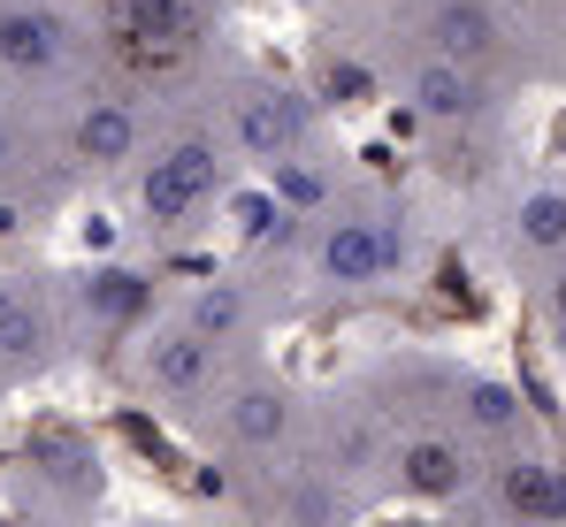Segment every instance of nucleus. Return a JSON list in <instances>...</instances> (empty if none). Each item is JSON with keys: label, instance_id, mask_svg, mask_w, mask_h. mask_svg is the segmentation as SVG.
Here are the masks:
<instances>
[{"label": "nucleus", "instance_id": "nucleus-1", "mask_svg": "<svg viewBox=\"0 0 566 527\" xmlns=\"http://www.w3.org/2000/svg\"><path fill=\"white\" fill-rule=\"evenodd\" d=\"M207 191H214V146L185 138L177 154H161V161L146 169V183H138V207H146V222L177 230V222H191V214H199V199H207Z\"/></svg>", "mask_w": 566, "mask_h": 527}, {"label": "nucleus", "instance_id": "nucleus-2", "mask_svg": "<svg viewBox=\"0 0 566 527\" xmlns=\"http://www.w3.org/2000/svg\"><path fill=\"white\" fill-rule=\"evenodd\" d=\"M398 253H406L398 230H382V222H337L322 238V275L329 283H376L382 267H398Z\"/></svg>", "mask_w": 566, "mask_h": 527}, {"label": "nucleus", "instance_id": "nucleus-3", "mask_svg": "<svg viewBox=\"0 0 566 527\" xmlns=\"http://www.w3.org/2000/svg\"><path fill=\"white\" fill-rule=\"evenodd\" d=\"M238 138H245L261 161H283V154H298V138H306V107H298L291 92H253V99H238Z\"/></svg>", "mask_w": 566, "mask_h": 527}, {"label": "nucleus", "instance_id": "nucleus-4", "mask_svg": "<svg viewBox=\"0 0 566 527\" xmlns=\"http://www.w3.org/2000/svg\"><path fill=\"white\" fill-rule=\"evenodd\" d=\"M0 62L8 70H54L62 62V15L54 8H8L0 15Z\"/></svg>", "mask_w": 566, "mask_h": 527}, {"label": "nucleus", "instance_id": "nucleus-5", "mask_svg": "<svg viewBox=\"0 0 566 527\" xmlns=\"http://www.w3.org/2000/svg\"><path fill=\"white\" fill-rule=\"evenodd\" d=\"M413 107H421L429 123H468L474 107H482V92H474V77L444 54V62H421V70H413Z\"/></svg>", "mask_w": 566, "mask_h": 527}, {"label": "nucleus", "instance_id": "nucleus-6", "mask_svg": "<svg viewBox=\"0 0 566 527\" xmlns=\"http://www.w3.org/2000/svg\"><path fill=\"white\" fill-rule=\"evenodd\" d=\"M398 482L413 489V497H460V482H468V459H460V443H406L398 451Z\"/></svg>", "mask_w": 566, "mask_h": 527}, {"label": "nucleus", "instance_id": "nucleus-7", "mask_svg": "<svg viewBox=\"0 0 566 527\" xmlns=\"http://www.w3.org/2000/svg\"><path fill=\"white\" fill-rule=\"evenodd\" d=\"M130 146H138V115H130L123 99H93V107L77 115V154H85L93 169L130 161Z\"/></svg>", "mask_w": 566, "mask_h": 527}, {"label": "nucleus", "instance_id": "nucleus-8", "mask_svg": "<svg viewBox=\"0 0 566 527\" xmlns=\"http://www.w3.org/2000/svg\"><path fill=\"white\" fill-rule=\"evenodd\" d=\"M146 375H154L161 390H199V382L214 375V345H207L199 329H177V337H161V345L146 351Z\"/></svg>", "mask_w": 566, "mask_h": 527}, {"label": "nucleus", "instance_id": "nucleus-9", "mask_svg": "<svg viewBox=\"0 0 566 527\" xmlns=\"http://www.w3.org/2000/svg\"><path fill=\"white\" fill-rule=\"evenodd\" d=\"M283 429H291V398H283V390L253 382V390L230 398V436H238V443H276Z\"/></svg>", "mask_w": 566, "mask_h": 527}, {"label": "nucleus", "instance_id": "nucleus-10", "mask_svg": "<svg viewBox=\"0 0 566 527\" xmlns=\"http://www.w3.org/2000/svg\"><path fill=\"white\" fill-rule=\"evenodd\" d=\"M490 15H482V0H444L437 8V46L452 54V62H482L490 54Z\"/></svg>", "mask_w": 566, "mask_h": 527}, {"label": "nucleus", "instance_id": "nucleus-11", "mask_svg": "<svg viewBox=\"0 0 566 527\" xmlns=\"http://www.w3.org/2000/svg\"><path fill=\"white\" fill-rule=\"evenodd\" d=\"M130 39L191 46L199 39V0H130Z\"/></svg>", "mask_w": 566, "mask_h": 527}, {"label": "nucleus", "instance_id": "nucleus-12", "mask_svg": "<svg viewBox=\"0 0 566 527\" xmlns=\"http://www.w3.org/2000/svg\"><path fill=\"white\" fill-rule=\"evenodd\" d=\"M497 497H505L513 513H528V520H552V513H559V474H552V466H505V474H497Z\"/></svg>", "mask_w": 566, "mask_h": 527}, {"label": "nucleus", "instance_id": "nucleus-13", "mask_svg": "<svg viewBox=\"0 0 566 527\" xmlns=\"http://www.w3.org/2000/svg\"><path fill=\"white\" fill-rule=\"evenodd\" d=\"M513 230H521V245H536V253H566V191H528L521 214H513Z\"/></svg>", "mask_w": 566, "mask_h": 527}, {"label": "nucleus", "instance_id": "nucleus-14", "mask_svg": "<svg viewBox=\"0 0 566 527\" xmlns=\"http://www.w3.org/2000/svg\"><path fill=\"white\" fill-rule=\"evenodd\" d=\"M39 345H46L39 306H31L23 291H8V283H0V359H39Z\"/></svg>", "mask_w": 566, "mask_h": 527}, {"label": "nucleus", "instance_id": "nucleus-15", "mask_svg": "<svg viewBox=\"0 0 566 527\" xmlns=\"http://www.w3.org/2000/svg\"><path fill=\"white\" fill-rule=\"evenodd\" d=\"M468 421H474V429H490V436L521 429V398H513V382H497V375H474V382H468Z\"/></svg>", "mask_w": 566, "mask_h": 527}, {"label": "nucleus", "instance_id": "nucleus-16", "mask_svg": "<svg viewBox=\"0 0 566 527\" xmlns=\"http://www.w3.org/2000/svg\"><path fill=\"white\" fill-rule=\"evenodd\" d=\"M191 329H199L207 345H222L230 329H245V298H238L230 283H214V291H199V298H191Z\"/></svg>", "mask_w": 566, "mask_h": 527}, {"label": "nucleus", "instance_id": "nucleus-17", "mask_svg": "<svg viewBox=\"0 0 566 527\" xmlns=\"http://www.w3.org/2000/svg\"><path fill=\"white\" fill-rule=\"evenodd\" d=\"M85 298H93L99 322H130V314L146 306V283H138L130 267H107V275H93V291H85Z\"/></svg>", "mask_w": 566, "mask_h": 527}, {"label": "nucleus", "instance_id": "nucleus-18", "mask_svg": "<svg viewBox=\"0 0 566 527\" xmlns=\"http://www.w3.org/2000/svg\"><path fill=\"white\" fill-rule=\"evenodd\" d=\"M552 322H559V329H566V267H559V275H552Z\"/></svg>", "mask_w": 566, "mask_h": 527}, {"label": "nucleus", "instance_id": "nucleus-19", "mask_svg": "<svg viewBox=\"0 0 566 527\" xmlns=\"http://www.w3.org/2000/svg\"><path fill=\"white\" fill-rule=\"evenodd\" d=\"M8 161H15V130L0 123V169H8Z\"/></svg>", "mask_w": 566, "mask_h": 527}]
</instances>
